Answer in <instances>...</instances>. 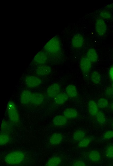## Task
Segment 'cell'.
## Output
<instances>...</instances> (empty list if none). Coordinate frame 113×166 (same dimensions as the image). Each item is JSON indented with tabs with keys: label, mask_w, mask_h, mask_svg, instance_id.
<instances>
[{
	"label": "cell",
	"mask_w": 113,
	"mask_h": 166,
	"mask_svg": "<svg viewBox=\"0 0 113 166\" xmlns=\"http://www.w3.org/2000/svg\"><path fill=\"white\" fill-rule=\"evenodd\" d=\"M42 51L46 53L50 60L58 57L61 53L60 38L57 36H54L46 43Z\"/></svg>",
	"instance_id": "cell-1"
},
{
	"label": "cell",
	"mask_w": 113,
	"mask_h": 166,
	"mask_svg": "<svg viewBox=\"0 0 113 166\" xmlns=\"http://www.w3.org/2000/svg\"><path fill=\"white\" fill-rule=\"evenodd\" d=\"M25 155L21 151H14L8 153L4 158V161L7 164L15 166L22 163L25 160Z\"/></svg>",
	"instance_id": "cell-2"
},
{
	"label": "cell",
	"mask_w": 113,
	"mask_h": 166,
	"mask_svg": "<svg viewBox=\"0 0 113 166\" xmlns=\"http://www.w3.org/2000/svg\"><path fill=\"white\" fill-rule=\"evenodd\" d=\"M7 111L10 120L14 124H18L20 121L19 116L15 103L10 101L8 104Z\"/></svg>",
	"instance_id": "cell-3"
},
{
	"label": "cell",
	"mask_w": 113,
	"mask_h": 166,
	"mask_svg": "<svg viewBox=\"0 0 113 166\" xmlns=\"http://www.w3.org/2000/svg\"><path fill=\"white\" fill-rule=\"evenodd\" d=\"M49 58L46 53L43 51L38 52L33 59L31 63L37 67L46 64Z\"/></svg>",
	"instance_id": "cell-4"
},
{
	"label": "cell",
	"mask_w": 113,
	"mask_h": 166,
	"mask_svg": "<svg viewBox=\"0 0 113 166\" xmlns=\"http://www.w3.org/2000/svg\"><path fill=\"white\" fill-rule=\"evenodd\" d=\"M25 83L27 87L34 88L39 87L41 83V81L38 76L29 75L25 77Z\"/></svg>",
	"instance_id": "cell-5"
},
{
	"label": "cell",
	"mask_w": 113,
	"mask_h": 166,
	"mask_svg": "<svg viewBox=\"0 0 113 166\" xmlns=\"http://www.w3.org/2000/svg\"><path fill=\"white\" fill-rule=\"evenodd\" d=\"M61 91L60 85L57 83H53L47 88L46 94L50 97H55L60 93Z\"/></svg>",
	"instance_id": "cell-6"
},
{
	"label": "cell",
	"mask_w": 113,
	"mask_h": 166,
	"mask_svg": "<svg viewBox=\"0 0 113 166\" xmlns=\"http://www.w3.org/2000/svg\"><path fill=\"white\" fill-rule=\"evenodd\" d=\"M95 29L98 34L103 36L106 32L107 27L105 22L102 19L99 18L95 23Z\"/></svg>",
	"instance_id": "cell-7"
},
{
	"label": "cell",
	"mask_w": 113,
	"mask_h": 166,
	"mask_svg": "<svg viewBox=\"0 0 113 166\" xmlns=\"http://www.w3.org/2000/svg\"><path fill=\"white\" fill-rule=\"evenodd\" d=\"M51 71L50 66L46 64L37 67L35 69V72L39 76L44 77L50 74Z\"/></svg>",
	"instance_id": "cell-8"
},
{
	"label": "cell",
	"mask_w": 113,
	"mask_h": 166,
	"mask_svg": "<svg viewBox=\"0 0 113 166\" xmlns=\"http://www.w3.org/2000/svg\"><path fill=\"white\" fill-rule=\"evenodd\" d=\"M33 93L30 91L27 90H23L20 96V102L24 105H26L31 104Z\"/></svg>",
	"instance_id": "cell-9"
},
{
	"label": "cell",
	"mask_w": 113,
	"mask_h": 166,
	"mask_svg": "<svg viewBox=\"0 0 113 166\" xmlns=\"http://www.w3.org/2000/svg\"><path fill=\"white\" fill-rule=\"evenodd\" d=\"M84 40L82 35L80 34H75L71 40V45L76 48L81 47L84 45Z\"/></svg>",
	"instance_id": "cell-10"
},
{
	"label": "cell",
	"mask_w": 113,
	"mask_h": 166,
	"mask_svg": "<svg viewBox=\"0 0 113 166\" xmlns=\"http://www.w3.org/2000/svg\"><path fill=\"white\" fill-rule=\"evenodd\" d=\"M80 66L81 70L83 73H87L90 71L92 67V62L86 57L81 59Z\"/></svg>",
	"instance_id": "cell-11"
},
{
	"label": "cell",
	"mask_w": 113,
	"mask_h": 166,
	"mask_svg": "<svg viewBox=\"0 0 113 166\" xmlns=\"http://www.w3.org/2000/svg\"><path fill=\"white\" fill-rule=\"evenodd\" d=\"M67 119L64 115H59L55 117L53 119V123L56 126H62L67 124Z\"/></svg>",
	"instance_id": "cell-12"
},
{
	"label": "cell",
	"mask_w": 113,
	"mask_h": 166,
	"mask_svg": "<svg viewBox=\"0 0 113 166\" xmlns=\"http://www.w3.org/2000/svg\"><path fill=\"white\" fill-rule=\"evenodd\" d=\"M63 139L62 135L60 133H56L53 134L51 137L49 142L52 145H57L60 144Z\"/></svg>",
	"instance_id": "cell-13"
},
{
	"label": "cell",
	"mask_w": 113,
	"mask_h": 166,
	"mask_svg": "<svg viewBox=\"0 0 113 166\" xmlns=\"http://www.w3.org/2000/svg\"><path fill=\"white\" fill-rule=\"evenodd\" d=\"M88 109L89 114L92 116H96L99 112V108L97 103L94 101L89 102Z\"/></svg>",
	"instance_id": "cell-14"
},
{
	"label": "cell",
	"mask_w": 113,
	"mask_h": 166,
	"mask_svg": "<svg viewBox=\"0 0 113 166\" xmlns=\"http://www.w3.org/2000/svg\"><path fill=\"white\" fill-rule=\"evenodd\" d=\"M68 98L66 93L62 92L55 97V103L57 105H62L68 100Z\"/></svg>",
	"instance_id": "cell-15"
},
{
	"label": "cell",
	"mask_w": 113,
	"mask_h": 166,
	"mask_svg": "<svg viewBox=\"0 0 113 166\" xmlns=\"http://www.w3.org/2000/svg\"><path fill=\"white\" fill-rule=\"evenodd\" d=\"M63 115L67 119H73L78 116V113L75 109L69 108L64 110Z\"/></svg>",
	"instance_id": "cell-16"
},
{
	"label": "cell",
	"mask_w": 113,
	"mask_h": 166,
	"mask_svg": "<svg viewBox=\"0 0 113 166\" xmlns=\"http://www.w3.org/2000/svg\"><path fill=\"white\" fill-rule=\"evenodd\" d=\"M66 94L69 97L74 98L77 95V91L75 86L73 84L68 85L65 89Z\"/></svg>",
	"instance_id": "cell-17"
},
{
	"label": "cell",
	"mask_w": 113,
	"mask_h": 166,
	"mask_svg": "<svg viewBox=\"0 0 113 166\" xmlns=\"http://www.w3.org/2000/svg\"><path fill=\"white\" fill-rule=\"evenodd\" d=\"M44 99V97L42 94L38 93H33L31 104L34 105H38L42 103Z\"/></svg>",
	"instance_id": "cell-18"
},
{
	"label": "cell",
	"mask_w": 113,
	"mask_h": 166,
	"mask_svg": "<svg viewBox=\"0 0 113 166\" xmlns=\"http://www.w3.org/2000/svg\"><path fill=\"white\" fill-rule=\"evenodd\" d=\"M86 57L92 63L96 62L98 60V54L94 49H89L86 54Z\"/></svg>",
	"instance_id": "cell-19"
},
{
	"label": "cell",
	"mask_w": 113,
	"mask_h": 166,
	"mask_svg": "<svg viewBox=\"0 0 113 166\" xmlns=\"http://www.w3.org/2000/svg\"><path fill=\"white\" fill-rule=\"evenodd\" d=\"M62 162L61 158L58 156H54L51 158L47 162L46 166H58Z\"/></svg>",
	"instance_id": "cell-20"
},
{
	"label": "cell",
	"mask_w": 113,
	"mask_h": 166,
	"mask_svg": "<svg viewBox=\"0 0 113 166\" xmlns=\"http://www.w3.org/2000/svg\"><path fill=\"white\" fill-rule=\"evenodd\" d=\"M88 158L93 162H97L100 158L99 153L96 151H92L89 153Z\"/></svg>",
	"instance_id": "cell-21"
},
{
	"label": "cell",
	"mask_w": 113,
	"mask_h": 166,
	"mask_svg": "<svg viewBox=\"0 0 113 166\" xmlns=\"http://www.w3.org/2000/svg\"><path fill=\"white\" fill-rule=\"evenodd\" d=\"M86 133L82 130H78L75 131L73 135V139L76 141H79L85 138Z\"/></svg>",
	"instance_id": "cell-22"
},
{
	"label": "cell",
	"mask_w": 113,
	"mask_h": 166,
	"mask_svg": "<svg viewBox=\"0 0 113 166\" xmlns=\"http://www.w3.org/2000/svg\"><path fill=\"white\" fill-rule=\"evenodd\" d=\"M9 135L5 132L2 133L0 137V144L3 146L8 143L10 141Z\"/></svg>",
	"instance_id": "cell-23"
},
{
	"label": "cell",
	"mask_w": 113,
	"mask_h": 166,
	"mask_svg": "<svg viewBox=\"0 0 113 166\" xmlns=\"http://www.w3.org/2000/svg\"><path fill=\"white\" fill-rule=\"evenodd\" d=\"M91 78L92 82L94 84H98L100 81L101 78L100 74L96 71L92 72Z\"/></svg>",
	"instance_id": "cell-24"
},
{
	"label": "cell",
	"mask_w": 113,
	"mask_h": 166,
	"mask_svg": "<svg viewBox=\"0 0 113 166\" xmlns=\"http://www.w3.org/2000/svg\"><path fill=\"white\" fill-rule=\"evenodd\" d=\"M98 105L100 109H105L109 105V101L105 98H101L99 99L97 102Z\"/></svg>",
	"instance_id": "cell-25"
},
{
	"label": "cell",
	"mask_w": 113,
	"mask_h": 166,
	"mask_svg": "<svg viewBox=\"0 0 113 166\" xmlns=\"http://www.w3.org/2000/svg\"><path fill=\"white\" fill-rule=\"evenodd\" d=\"M91 142V140L89 138H85L79 141L78 147L79 148H84L88 146Z\"/></svg>",
	"instance_id": "cell-26"
},
{
	"label": "cell",
	"mask_w": 113,
	"mask_h": 166,
	"mask_svg": "<svg viewBox=\"0 0 113 166\" xmlns=\"http://www.w3.org/2000/svg\"><path fill=\"white\" fill-rule=\"evenodd\" d=\"M97 121L99 124H104L105 123L106 119L105 115L101 112H99L96 115Z\"/></svg>",
	"instance_id": "cell-27"
},
{
	"label": "cell",
	"mask_w": 113,
	"mask_h": 166,
	"mask_svg": "<svg viewBox=\"0 0 113 166\" xmlns=\"http://www.w3.org/2000/svg\"><path fill=\"white\" fill-rule=\"evenodd\" d=\"M105 155L108 158H113V145H110L107 147L105 151Z\"/></svg>",
	"instance_id": "cell-28"
},
{
	"label": "cell",
	"mask_w": 113,
	"mask_h": 166,
	"mask_svg": "<svg viewBox=\"0 0 113 166\" xmlns=\"http://www.w3.org/2000/svg\"><path fill=\"white\" fill-rule=\"evenodd\" d=\"M103 138L105 140H109L113 138V131H110L105 132L103 135Z\"/></svg>",
	"instance_id": "cell-29"
},
{
	"label": "cell",
	"mask_w": 113,
	"mask_h": 166,
	"mask_svg": "<svg viewBox=\"0 0 113 166\" xmlns=\"http://www.w3.org/2000/svg\"><path fill=\"white\" fill-rule=\"evenodd\" d=\"M100 16L103 19H110L111 15L109 11H104L100 12Z\"/></svg>",
	"instance_id": "cell-30"
},
{
	"label": "cell",
	"mask_w": 113,
	"mask_h": 166,
	"mask_svg": "<svg viewBox=\"0 0 113 166\" xmlns=\"http://www.w3.org/2000/svg\"><path fill=\"white\" fill-rule=\"evenodd\" d=\"M106 93L107 95L110 97H113V88H108L106 90Z\"/></svg>",
	"instance_id": "cell-31"
},
{
	"label": "cell",
	"mask_w": 113,
	"mask_h": 166,
	"mask_svg": "<svg viewBox=\"0 0 113 166\" xmlns=\"http://www.w3.org/2000/svg\"><path fill=\"white\" fill-rule=\"evenodd\" d=\"M73 166H86L85 163L82 161H76L73 164Z\"/></svg>",
	"instance_id": "cell-32"
},
{
	"label": "cell",
	"mask_w": 113,
	"mask_h": 166,
	"mask_svg": "<svg viewBox=\"0 0 113 166\" xmlns=\"http://www.w3.org/2000/svg\"><path fill=\"white\" fill-rule=\"evenodd\" d=\"M110 75L112 80L113 81V66L111 67L110 70Z\"/></svg>",
	"instance_id": "cell-33"
},
{
	"label": "cell",
	"mask_w": 113,
	"mask_h": 166,
	"mask_svg": "<svg viewBox=\"0 0 113 166\" xmlns=\"http://www.w3.org/2000/svg\"><path fill=\"white\" fill-rule=\"evenodd\" d=\"M110 107L111 109L113 111V102H112L111 104Z\"/></svg>",
	"instance_id": "cell-34"
},
{
	"label": "cell",
	"mask_w": 113,
	"mask_h": 166,
	"mask_svg": "<svg viewBox=\"0 0 113 166\" xmlns=\"http://www.w3.org/2000/svg\"><path fill=\"white\" fill-rule=\"evenodd\" d=\"M112 88H113V82L112 83Z\"/></svg>",
	"instance_id": "cell-35"
},
{
	"label": "cell",
	"mask_w": 113,
	"mask_h": 166,
	"mask_svg": "<svg viewBox=\"0 0 113 166\" xmlns=\"http://www.w3.org/2000/svg\"><path fill=\"white\" fill-rule=\"evenodd\" d=\"M112 128H113V123L112 124Z\"/></svg>",
	"instance_id": "cell-36"
}]
</instances>
